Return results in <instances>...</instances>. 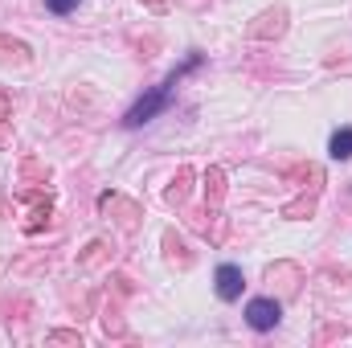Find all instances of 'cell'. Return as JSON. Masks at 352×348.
Here are the masks:
<instances>
[{"label": "cell", "mask_w": 352, "mask_h": 348, "mask_svg": "<svg viewBox=\"0 0 352 348\" xmlns=\"http://www.w3.org/2000/svg\"><path fill=\"white\" fill-rule=\"evenodd\" d=\"M197 66H201V54H188V62H184L180 70H173V74H168V78H164L156 90H148L144 98H135V102H131V111L123 115V123H127V127H144V123H152V119H156V115H160V111L173 102L176 83H180L188 70H197Z\"/></svg>", "instance_id": "6da1fadb"}, {"label": "cell", "mask_w": 352, "mask_h": 348, "mask_svg": "<svg viewBox=\"0 0 352 348\" xmlns=\"http://www.w3.org/2000/svg\"><path fill=\"white\" fill-rule=\"evenodd\" d=\"M278 320H283V307H278L274 299H250V303H246V324H250L254 332H274Z\"/></svg>", "instance_id": "7a4b0ae2"}, {"label": "cell", "mask_w": 352, "mask_h": 348, "mask_svg": "<svg viewBox=\"0 0 352 348\" xmlns=\"http://www.w3.org/2000/svg\"><path fill=\"white\" fill-rule=\"evenodd\" d=\"M217 295L226 299V303H234L238 295H242V270L238 266H217Z\"/></svg>", "instance_id": "3957f363"}, {"label": "cell", "mask_w": 352, "mask_h": 348, "mask_svg": "<svg viewBox=\"0 0 352 348\" xmlns=\"http://www.w3.org/2000/svg\"><path fill=\"white\" fill-rule=\"evenodd\" d=\"M328 152H332V160H352V127H340V131L332 135Z\"/></svg>", "instance_id": "277c9868"}, {"label": "cell", "mask_w": 352, "mask_h": 348, "mask_svg": "<svg viewBox=\"0 0 352 348\" xmlns=\"http://www.w3.org/2000/svg\"><path fill=\"white\" fill-rule=\"evenodd\" d=\"M45 4H50V8H54V12H58V17H62V12H70V8H74V4H78V0H45Z\"/></svg>", "instance_id": "5b68a950"}]
</instances>
